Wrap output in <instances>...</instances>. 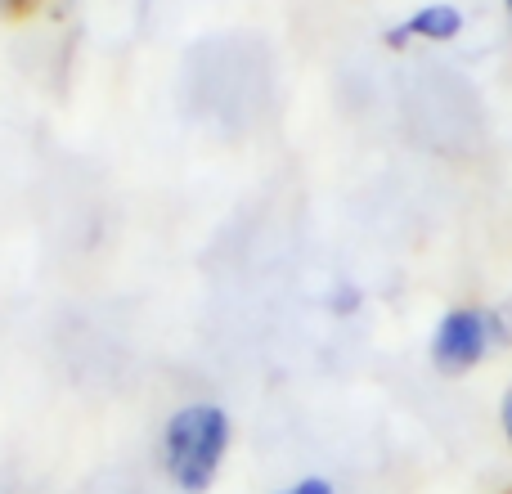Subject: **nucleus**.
<instances>
[{
	"label": "nucleus",
	"mask_w": 512,
	"mask_h": 494,
	"mask_svg": "<svg viewBox=\"0 0 512 494\" xmlns=\"http://www.w3.org/2000/svg\"><path fill=\"white\" fill-rule=\"evenodd\" d=\"M230 414L221 405H185L167 418V432H162V463H167V477L176 481V490L185 494H203L212 490L216 472H221L225 454H230Z\"/></svg>",
	"instance_id": "f257e3e1"
},
{
	"label": "nucleus",
	"mask_w": 512,
	"mask_h": 494,
	"mask_svg": "<svg viewBox=\"0 0 512 494\" xmlns=\"http://www.w3.org/2000/svg\"><path fill=\"white\" fill-rule=\"evenodd\" d=\"M512 337L508 319L486 306H454L432 328V364L441 373H472L495 346Z\"/></svg>",
	"instance_id": "f03ea898"
},
{
	"label": "nucleus",
	"mask_w": 512,
	"mask_h": 494,
	"mask_svg": "<svg viewBox=\"0 0 512 494\" xmlns=\"http://www.w3.org/2000/svg\"><path fill=\"white\" fill-rule=\"evenodd\" d=\"M468 32V14L454 0H427V5L409 9V18L391 23L382 32L387 50H409V45H454Z\"/></svg>",
	"instance_id": "7ed1b4c3"
},
{
	"label": "nucleus",
	"mask_w": 512,
	"mask_h": 494,
	"mask_svg": "<svg viewBox=\"0 0 512 494\" xmlns=\"http://www.w3.org/2000/svg\"><path fill=\"white\" fill-rule=\"evenodd\" d=\"M328 310H337V315H351V310H360V288H355V283H342V288L328 297Z\"/></svg>",
	"instance_id": "20e7f679"
},
{
	"label": "nucleus",
	"mask_w": 512,
	"mask_h": 494,
	"mask_svg": "<svg viewBox=\"0 0 512 494\" xmlns=\"http://www.w3.org/2000/svg\"><path fill=\"white\" fill-rule=\"evenodd\" d=\"M274 494H337V490H333V481H324V477H306V481H297V486H283Z\"/></svg>",
	"instance_id": "39448f33"
},
{
	"label": "nucleus",
	"mask_w": 512,
	"mask_h": 494,
	"mask_svg": "<svg viewBox=\"0 0 512 494\" xmlns=\"http://www.w3.org/2000/svg\"><path fill=\"white\" fill-rule=\"evenodd\" d=\"M36 0H0V14H27Z\"/></svg>",
	"instance_id": "423d86ee"
},
{
	"label": "nucleus",
	"mask_w": 512,
	"mask_h": 494,
	"mask_svg": "<svg viewBox=\"0 0 512 494\" xmlns=\"http://www.w3.org/2000/svg\"><path fill=\"white\" fill-rule=\"evenodd\" d=\"M499 418H504V432H508V441H512V387H508L504 405H499Z\"/></svg>",
	"instance_id": "0eeeda50"
},
{
	"label": "nucleus",
	"mask_w": 512,
	"mask_h": 494,
	"mask_svg": "<svg viewBox=\"0 0 512 494\" xmlns=\"http://www.w3.org/2000/svg\"><path fill=\"white\" fill-rule=\"evenodd\" d=\"M504 23H508V45H512V0H504Z\"/></svg>",
	"instance_id": "6e6552de"
}]
</instances>
